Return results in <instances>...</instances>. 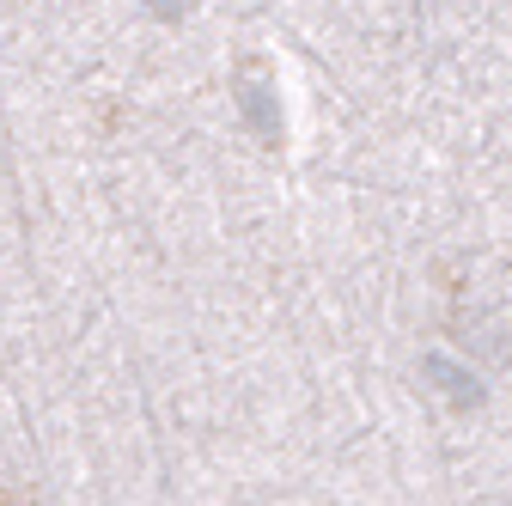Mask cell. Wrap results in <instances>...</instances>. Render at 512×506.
I'll return each mask as SVG.
<instances>
[{"label": "cell", "mask_w": 512, "mask_h": 506, "mask_svg": "<svg viewBox=\"0 0 512 506\" xmlns=\"http://www.w3.org/2000/svg\"><path fill=\"white\" fill-rule=\"evenodd\" d=\"M238 104L250 110V122H256V135H263V141H281V110L269 104V86L256 80V68H244V80H238Z\"/></svg>", "instance_id": "1"}, {"label": "cell", "mask_w": 512, "mask_h": 506, "mask_svg": "<svg viewBox=\"0 0 512 506\" xmlns=\"http://www.w3.org/2000/svg\"><path fill=\"white\" fill-rule=\"evenodd\" d=\"M189 7V0H147V13H159V19H177Z\"/></svg>", "instance_id": "2"}]
</instances>
